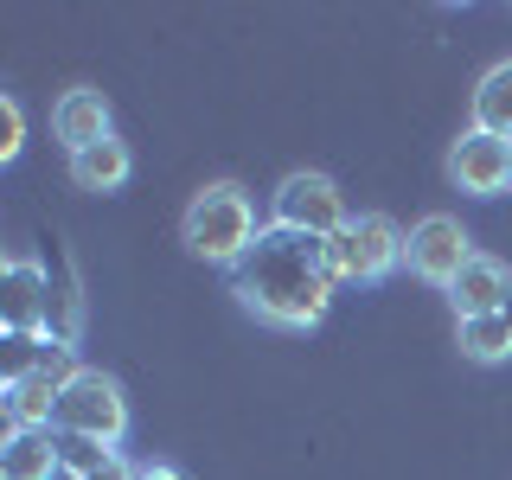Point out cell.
Returning a JSON list of instances; mask_svg holds the SVG:
<instances>
[{"instance_id": "obj_1", "label": "cell", "mask_w": 512, "mask_h": 480, "mask_svg": "<svg viewBox=\"0 0 512 480\" xmlns=\"http://www.w3.org/2000/svg\"><path fill=\"white\" fill-rule=\"evenodd\" d=\"M333 269H327V244L320 237H301V231H276L269 224L256 237V250L231 269V295L263 320V327H282V333H308L327 320L333 308Z\"/></svg>"}, {"instance_id": "obj_2", "label": "cell", "mask_w": 512, "mask_h": 480, "mask_svg": "<svg viewBox=\"0 0 512 480\" xmlns=\"http://www.w3.org/2000/svg\"><path fill=\"white\" fill-rule=\"evenodd\" d=\"M263 231H269V218L256 212V199L237 180H212L205 192H192V205L180 218V244L199 256V263H218L224 276L256 250Z\"/></svg>"}, {"instance_id": "obj_3", "label": "cell", "mask_w": 512, "mask_h": 480, "mask_svg": "<svg viewBox=\"0 0 512 480\" xmlns=\"http://www.w3.org/2000/svg\"><path fill=\"white\" fill-rule=\"evenodd\" d=\"M404 224L397 218H384V212H359V218H346L340 231L327 237V269H333V282H359V288H372L384 282L391 269H404Z\"/></svg>"}, {"instance_id": "obj_4", "label": "cell", "mask_w": 512, "mask_h": 480, "mask_svg": "<svg viewBox=\"0 0 512 480\" xmlns=\"http://www.w3.org/2000/svg\"><path fill=\"white\" fill-rule=\"evenodd\" d=\"M58 429L64 436H90L103 448H122V436H128L122 384L109 372H96V365H77V378L64 384V397H58Z\"/></svg>"}, {"instance_id": "obj_5", "label": "cell", "mask_w": 512, "mask_h": 480, "mask_svg": "<svg viewBox=\"0 0 512 480\" xmlns=\"http://www.w3.org/2000/svg\"><path fill=\"white\" fill-rule=\"evenodd\" d=\"M346 218H352L346 192L333 186L327 173H314V167L288 173V180L276 186V199H269V224H276V231H301V237H320V244H327Z\"/></svg>"}, {"instance_id": "obj_6", "label": "cell", "mask_w": 512, "mask_h": 480, "mask_svg": "<svg viewBox=\"0 0 512 480\" xmlns=\"http://www.w3.org/2000/svg\"><path fill=\"white\" fill-rule=\"evenodd\" d=\"M474 256H480V250L468 244L461 218H448V212L416 218L410 237H404V269H410V276H423V282H436V288H448L461 269L474 263Z\"/></svg>"}, {"instance_id": "obj_7", "label": "cell", "mask_w": 512, "mask_h": 480, "mask_svg": "<svg viewBox=\"0 0 512 480\" xmlns=\"http://www.w3.org/2000/svg\"><path fill=\"white\" fill-rule=\"evenodd\" d=\"M448 180H455L468 199H500L512 186V141L480 135V128H461V141L448 148Z\"/></svg>"}, {"instance_id": "obj_8", "label": "cell", "mask_w": 512, "mask_h": 480, "mask_svg": "<svg viewBox=\"0 0 512 480\" xmlns=\"http://www.w3.org/2000/svg\"><path fill=\"white\" fill-rule=\"evenodd\" d=\"M45 308H52V282L32 256H13L0 269V327L7 333H45Z\"/></svg>"}, {"instance_id": "obj_9", "label": "cell", "mask_w": 512, "mask_h": 480, "mask_svg": "<svg viewBox=\"0 0 512 480\" xmlns=\"http://www.w3.org/2000/svg\"><path fill=\"white\" fill-rule=\"evenodd\" d=\"M52 135L64 141V154H84V148H96V141L116 135V109H109L103 90L77 84V90H64L52 103Z\"/></svg>"}, {"instance_id": "obj_10", "label": "cell", "mask_w": 512, "mask_h": 480, "mask_svg": "<svg viewBox=\"0 0 512 480\" xmlns=\"http://www.w3.org/2000/svg\"><path fill=\"white\" fill-rule=\"evenodd\" d=\"M512 288V269L500 263V256H474L468 269H461L455 282H448V301H455V320H474V314H500Z\"/></svg>"}, {"instance_id": "obj_11", "label": "cell", "mask_w": 512, "mask_h": 480, "mask_svg": "<svg viewBox=\"0 0 512 480\" xmlns=\"http://www.w3.org/2000/svg\"><path fill=\"white\" fill-rule=\"evenodd\" d=\"M58 429H7L0 442V480H58Z\"/></svg>"}, {"instance_id": "obj_12", "label": "cell", "mask_w": 512, "mask_h": 480, "mask_svg": "<svg viewBox=\"0 0 512 480\" xmlns=\"http://www.w3.org/2000/svg\"><path fill=\"white\" fill-rule=\"evenodd\" d=\"M58 397L64 384L32 372L20 384H0V410H7V429H58Z\"/></svg>"}, {"instance_id": "obj_13", "label": "cell", "mask_w": 512, "mask_h": 480, "mask_svg": "<svg viewBox=\"0 0 512 480\" xmlns=\"http://www.w3.org/2000/svg\"><path fill=\"white\" fill-rule=\"evenodd\" d=\"M128 173H135V154H128L122 135H109V141H96V148L71 154V186L77 192H122Z\"/></svg>"}, {"instance_id": "obj_14", "label": "cell", "mask_w": 512, "mask_h": 480, "mask_svg": "<svg viewBox=\"0 0 512 480\" xmlns=\"http://www.w3.org/2000/svg\"><path fill=\"white\" fill-rule=\"evenodd\" d=\"M468 128L512 141V58H500L493 71H480V84L468 96Z\"/></svg>"}, {"instance_id": "obj_15", "label": "cell", "mask_w": 512, "mask_h": 480, "mask_svg": "<svg viewBox=\"0 0 512 480\" xmlns=\"http://www.w3.org/2000/svg\"><path fill=\"white\" fill-rule=\"evenodd\" d=\"M455 346H461V359H474V365H506L512 359V320L506 314L455 320Z\"/></svg>"}, {"instance_id": "obj_16", "label": "cell", "mask_w": 512, "mask_h": 480, "mask_svg": "<svg viewBox=\"0 0 512 480\" xmlns=\"http://www.w3.org/2000/svg\"><path fill=\"white\" fill-rule=\"evenodd\" d=\"M116 455H122V448H103V442H90V436H64V429H58V461L71 474H84V480L103 468V461H116Z\"/></svg>"}, {"instance_id": "obj_17", "label": "cell", "mask_w": 512, "mask_h": 480, "mask_svg": "<svg viewBox=\"0 0 512 480\" xmlns=\"http://www.w3.org/2000/svg\"><path fill=\"white\" fill-rule=\"evenodd\" d=\"M26 148V109H20V96H0V160H13Z\"/></svg>"}, {"instance_id": "obj_18", "label": "cell", "mask_w": 512, "mask_h": 480, "mask_svg": "<svg viewBox=\"0 0 512 480\" xmlns=\"http://www.w3.org/2000/svg\"><path fill=\"white\" fill-rule=\"evenodd\" d=\"M90 480H141V461H128V455H116V461H103Z\"/></svg>"}, {"instance_id": "obj_19", "label": "cell", "mask_w": 512, "mask_h": 480, "mask_svg": "<svg viewBox=\"0 0 512 480\" xmlns=\"http://www.w3.org/2000/svg\"><path fill=\"white\" fill-rule=\"evenodd\" d=\"M141 480H186V474L167 468V461H141Z\"/></svg>"}, {"instance_id": "obj_20", "label": "cell", "mask_w": 512, "mask_h": 480, "mask_svg": "<svg viewBox=\"0 0 512 480\" xmlns=\"http://www.w3.org/2000/svg\"><path fill=\"white\" fill-rule=\"evenodd\" d=\"M500 314H506V320H512V288H506V301H500Z\"/></svg>"}, {"instance_id": "obj_21", "label": "cell", "mask_w": 512, "mask_h": 480, "mask_svg": "<svg viewBox=\"0 0 512 480\" xmlns=\"http://www.w3.org/2000/svg\"><path fill=\"white\" fill-rule=\"evenodd\" d=\"M58 480H84V474H71V468H58Z\"/></svg>"}]
</instances>
